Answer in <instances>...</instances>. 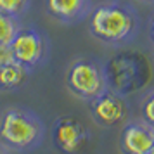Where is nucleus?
Masks as SVG:
<instances>
[{
    "mask_svg": "<svg viewBox=\"0 0 154 154\" xmlns=\"http://www.w3.org/2000/svg\"><path fill=\"white\" fill-rule=\"evenodd\" d=\"M88 28L92 35L102 43L121 45L135 36L139 28V17L130 5L109 2L92 11Z\"/></svg>",
    "mask_w": 154,
    "mask_h": 154,
    "instance_id": "f257e3e1",
    "label": "nucleus"
},
{
    "mask_svg": "<svg viewBox=\"0 0 154 154\" xmlns=\"http://www.w3.org/2000/svg\"><path fill=\"white\" fill-rule=\"evenodd\" d=\"M14 61V56H12V50H11V45H0V64H5Z\"/></svg>",
    "mask_w": 154,
    "mask_h": 154,
    "instance_id": "ddd939ff",
    "label": "nucleus"
},
{
    "mask_svg": "<svg viewBox=\"0 0 154 154\" xmlns=\"http://www.w3.org/2000/svg\"><path fill=\"white\" fill-rule=\"evenodd\" d=\"M154 147V126L144 119H135L121 132V149L125 154H146Z\"/></svg>",
    "mask_w": 154,
    "mask_h": 154,
    "instance_id": "0eeeda50",
    "label": "nucleus"
},
{
    "mask_svg": "<svg viewBox=\"0 0 154 154\" xmlns=\"http://www.w3.org/2000/svg\"><path fill=\"white\" fill-rule=\"evenodd\" d=\"M88 139V132L83 123L75 116H61L54 121L52 140L56 149L64 154L78 152Z\"/></svg>",
    "mask_w": 154,
    "mask_h": 154,
    "instance_id": "20e7f679",
    "label": "nucleus"
},
{
    "mask_svg": "<svg viewBox=\"0 0 154 154\" xmlns=\"http://www.w3.org/2000/svg\"><path fill=\"white\" fill-rule=\"evenodd\" d=\"M92 102V116L95 123L102 126H114L119 121H123L126 116V104L125 100L112 94V92H102L99 97H95Z\"/></svg>",
    "mask_w": 154,
    "mask_h": 154,
    "instance_id": "423d86ee",
    "label": "nucleus"
},
{
    "mask_svg": "<svg viewBox=\"0 0 154 154\" xmlns=\"http://www.w3.org/2000/svg\"><path fill=\"white\" fill-rule=\"evenodd\" d=\"M9 45H11V50H12L14 61H17L28 69L36 66L43 59V54H45L43 36L36 29L31 28L19 29Z\"/></svg>",
    "mask_w": 154,
    "mask_h": 154,
    "instance_id": "39448f33",
    "label": "nucleus"
},
{
    "mask_svg": "<svg viewBox=\"0 0 154 154\" xmlns=\"http://www.w3.org/2000/svg\"><path fill=\"white\" fill-rule=\"evenodd\" d=\"M68 88L83 100H94L106 92V78L102 68L95 61L78 59L68 71Z\"/></svg>",
    "mask_w": 154,
    "mask_h": 154,
    "instance_id": "7ed1b4c3",
    "label": "nucleus"
},
{
    "mask_svg": "<svg viewBox=\"0 0 154 154\" xmlns=\"http://www.w3.org/2000/svg\"><path fill=\"white\" fill-rule=\"evenodd\" d=\"M146 2H151V4H154V0H146Z\"/></svg>",
    "mask_w": 154,
    "mask_h": 154,
    "instance_id": "dca6fc26",
    "label": "nucleus"
},
{
    "mask_svg": "<svg viewBox=\"0 0 154 154\" xmlns=\"http://www.w3.org/2000/svg\"><path fill=\"white\" fill-rule=\"evenodd\" d=\"M17 31H19V24L16 17L0 12V45H9Z\"/></svg>",
    "mask_w": 154,
    "mask_h": 154,
    "instance_id": "9d476101",
    "label": "nucleus"
},
{
    "mask_svg": "<svg viewBox=\"0 0 154 154\" xmlns=\"http://www.w3.org/2000/svg\"><path fill=\"white\" fill-rule=\"evenodd\" d=\"M90 5V0H47V11L52 17L63 23L82 19Z\"/></svg>",
    "mask_w": 154,
    "mask_h": 154,
    "instance_id": "6e6552de",
    "label": "nucleus"
},
{
    "mask_svg": "<svg viewBox=\"0 0 154 154\" xmlns=\"http://www.w3.org/2000/svg\"><path fill=\"white\" fill-rule=\"evenodd\" d=\"M142 119L154 126V92H151L142 102Z\"/></svg>",
    "mask_w": 154,
    "mask_h": 154,
    "instance_id": "f8f14e48",
    "label": "nucleus"
},
{
    "mask_svg": "<svg viewBox=\"0 0 154 154\" xmlns=\"http://www.w3.org/2000/svg\"><path fill=\"white\" fill-rule=\"evenodd\" d=\"M151 38H152V42H154V19L151 23Z\"/></svg>",
    "mask_w": 154,
    "mask_h": 154,
    "instance_id": "4468645a",
    "label": "nucleus"
},
{
    "mask_svg": "<svg viewBox=\"0 0 154 154\" xmlns=\"http://www.w3.org/2000/svg\"><path fill=\"white\" fill-rule=\"evenodd\" d=\"M43 125L35 112L11 107L0 118V140L5 146L19 151L33 149L42 142Z\"/></svg>",
    "mask_w": 154,
    "mask_h": 154,
    "instance_id": "f03ea898",
    "label": "nucleus"
},
{
    "mask_svg": "<svg viewBox=\"0 0 154 154\" xmlns=\"http://www.w3.org/2000/svg\"><path fill=\"white\" fill-rule=\"evenodd\" d=\"M0 154H4V152H2V151H0Z\"/></svg>",
    "mask_w": 154,
    "mask_h": 154,
    "instance_id": "f3484780",
    "label": "nucleus"
},
{
    "mask_svg": "<svg viewBox=\"0 0 154 154\" xmlns=\"http://www.w3.org/2000/svg\"><path fill=\"white\" fill-rule=\"evenodd\" d=\"M28 4L29 0H0V12L16 17L26 11Z\"/></svg>",
    "mask_w": 154,
    "mask_h": 154,
    "instance_id": "9b49d317",
    "label": "nucleus"
},
{
    "mask_svg": "<svg viewBox=\"0 0 154 154\" xmlns=\"http://www.w3.org/2000/svg\"><path fill=\"white\" fill-rule=\"evenodd\" d=\"M29 69L24 68L17 61L0 64V90L11 92L19 88L26 80H28Z\"/></svg>",
    "mask_w": 154,
    "mask_h": 154,
    "instance_id": "1a4fd4ad",
    "label": "nucleus"
},
{
    "mask_svg": "<svg viewBox=\"0 0 154 154\" xmlns=\"http://www.w3.org/2000/svg\"><path fill=\"white\" fill-rule=\"evenodd\" d=\"M146 154H154V147H151V149H149V151H147Z\"/></svg>",
    "mask_w": 154,
    "mask_h": 154,
    "instance_id": "2eb2a0df",
    "label": "nucleus"
}]
</instances>
